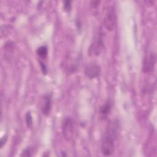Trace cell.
<instances>
[{
	"mask_svg": "<svg viewBox=\"0 0 157 157\" xmlns=\"http://www.w3.org/2000/svg\"><path fill=\"white\" fill-rule=\"evenodd\" d=\"M117 129L118 124L117 121L110 122L106 128L101 142V151L105 156L111 155L114 151Z\"/></svg>",
	"mask_w": 157,
	"mask_h": 157,
	"instance_id": "1",
	"label": "cell"
},
{
	"mask_svg": "<svg viewBox=\"0 0 157 157\" xmlns=\"http://www.w3.org/2000/svg\"><path fill=\"white\" fill-rule=\"evenodd\" d=\"M75 130V123L71 117H65L61 124V131L63 138L66 141L72 140Z\"/></svg>",
	"mask_w": 157,
	"mask_h": 157,
	"instance_id": "2",
	"label": "cell"
},
{
	"mask_svg": "<svg viewBox=\"0 0 157 157\" xmlns=\"http://www.w3.org/2000/svg\"><path fill=\"white\" fill-rule=\"evenodd\" d=\"M116 23L117 15L115 9L113 6L109 7L104 18V26L108 31H112L115 28Z\"/></svg>",
	"mask_w": 157,
	"mask_h": 157,
	"instance_id": "3",
	"label": "cell"
},
{
	"mask_svg": "<svg viewBox=\"0 0 157 157\" xmlns=\"http://www.w3.org/2000/svg\"><path fill=\"white\" fill-rule=\"evenodd\" d=\"M156 61V55L151 52L148 56H146L143 61L142 71L145 73L150 72L153 71Z\"/></svg>",
	"mask_w": 157,
	"mask_h": 157,
	"instance_id": "4",
	"label": "cell"
},
{
	"mask_svg": "<svg viewBox=\"0 0 157 157\" xmlns=\"http://www.w3.org/2000/svg\"><path fill=\"white\" fill-rule=\"evenodd\" d=\"M101 73V67L96 63H92L87 64L84 69V74L90 79L94 78L99 75Z\"/></svg>",
	"mask_w": 157,
	"mask_h": 157,
	"instance_id": "5",
	"label": "cell"
},
{
	"mask_svg": "<svg viewBox=\"0 0 157 157\" xmlns=\"http://www.w3.org/2000/svg\"><path fill=\"white\" fill-rule=\"evenodd\" d=\"M104 48V42L102 40V34L99 33L96 40L91 45L89 48V53L95 56L99 55Z\"/></svg>",
	"mask_w": 157,
	"mask_h": 157,
	"instance_id": "6",
	"label": "cell"
},
{
	"mask_svg": "<svg viewBox=\"0 0 157 157\" xmlns=\"http://www.w3.org/2000/svg\"><path fill=\"white\" fill-rule=\"evenodd\" d=\"M52 107V94L47 93L43 97V101L41 107L42 113L45 116H48L50 114Z\"/></svg>",
	"mask_w": 157,
	"mask_h": 157,
	"instance_id": "7",
	"label": "cell"
},
{
	"mask_svg": "<svg viewBox=\"0 0 157 157\" xmlns=\"http://www.w3.org/2000/svg\"><path fill=\"white\" fill-rule=\"evenodd\" d=\"M112 107L111 102L110 100H107L104 105H102L99 109V113L102 118H106L110 112Z\"/></svg>",
	"mask_w": 157,
	"mask_h": 157,
	"instance_id": "8",
	"label": "cell"
},
{
	"mask_svg": "<svg viewBox=\"0 0 157 157\" xmlns=\"http://www.w3.org/2000/svg\"><path fill=\"white\" fill-rule=\"evenodd\" d=\"M36 53L40 58L45 59L48 55V48L47 46L42 45L37 48L36 50Z\"/></svg>",
	"mask_w": 157,
	"mask_h": 157,
	"instance_id": "9",
	"label": "cell"
},
{
	"mask_svg": "<svg viewBox=\"0 0 157 157\" xmlns=\"http://www.w3.org/2000/svg\"><path fill=\"white\" fill-rule=\"evenodd\" d=\"M25 121H26V126L28 128V129H31L33 126V117L30 111H28L26 113Z\"/></svg>",
	"mask_w": 157,
	"mask_h": 157,
	"instance_id": "10",
	"label": "cell"
},
{
	"mask_svg": "<svg viewBox=\"0 0 157 157\" xmlns=\"http://www.w3.org/2000/svg\"><path fill=\"white\" fill-rule=\"evenodd\" d=\"M33 149L31 147H28L23 150L20 156L23 157H30L33 156Z\"/></svg>",
	"mask_w": 157,
	"mask_h": 157,
	"instance_id": "11",
	"label": "cell"
},
{
	"mask_svg": "<svg viewBox=\"0 0 157 157\" xmlns=\"http://www.w3.org/2000/svg\"><path fill=\"white\" fill-rule=\"evenodd\" d=\"M71 1H66L64 2L63 4V7L66 12H69L72 9V5H71Z\"/></svg>",
	"mask_w": 157,
	"mask_h": 157,
	"instance_id": "12",
	"label": "cell"
},
{
	"mask_svg": "<svg viewBox=\"0 0 157 157\" xmlns=\"http://www.w3.org/2000/svg\"><path fill=\"white\" fill-rule=\"evenodd\" d=\"M39 64L41 68V71L43 73L44 75H46L47 74V67L46 66V65L42 61H39Z\"/></svg>",
	"mask_w": 157,
	"mask_h": 157,
	"instance_id": "13",
	"label": "cell"
},
{
	"mask_svg": "<svg viewBox=\"0 0 157 157\" xmlns=\"http://www.w3.org/2000/svg\"><path fill=\"white\" fill-rule=\"evenodd\" d=\"M7 136L6 135V136H4L1 139V141H0V144H1V148H2L4 145H5L6 142H7Z\"/></svg>",
	"mask_w": 157,
	"mask_h": 157,
	"instance_id": "14",
	"label": "cell"
}]
</instances>
